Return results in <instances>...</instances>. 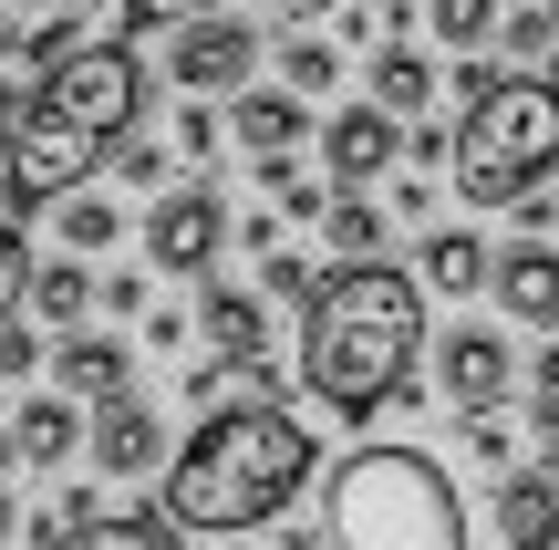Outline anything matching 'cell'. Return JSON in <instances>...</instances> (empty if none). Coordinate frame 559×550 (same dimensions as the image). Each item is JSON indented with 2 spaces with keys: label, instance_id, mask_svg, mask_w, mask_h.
<instances>
[{
  "label": "cell",
  "instance_id": "cell-39",
  "mask_svg": "<svg viewBox=\"0 0 559 550\" xmlns=\"http://www.w3.org/2000/svg\"><path fill=\"white\" fill-rule=\"evenodd\" d=\"M280 11H290V21H321V11H342V0H280Z\"/></svg>",
  "mask_w": 559,
  "mask_h": 550
},
{
  "label": "cell",
  "instance_id": "cell-18",
  "mask_svg": "<svg viewBox=\"0 0 559 550\" xmlns=\"http://www.w3.org/2000/svg\"><path fill=\"white\" fill-rule=\"evenodd\" d=\"M73 436H83V416L62 406V395H32V406L11 416V457H21V468H62Z\"/></svg>",
  "mask_w": 559,
  "mask_h": 550
},
{
  "label": "cell",
  "instance_id": "cell-4",
  "mask_svg": "<svg viewBox=\"0 0 559 550\" xmlns=\"http://www.w3.org/2000/svg\"><path fill=\"white\" fill-rule=\"evenodd\" d=\"M445 166H456L466 208L539 198V177H559V83L549 73H498L466 104V125L445 136Z\"/></svg>",
  "mask_w": 559,
  "mask_h": 550
},
{
  "label": "cell",
  "instance_id": "cell-24",
  "mask_svg": "<svg viewBox=\"0 0 559 550\" xmlns=\"http://www.w3.org/2000/svg\"><path fill=\"white\" fill-rule=\"evenodd\" d=\"M425 21H436V42H456V52H487L498 0H425Z\"/></svg>",
  "mask_w": 559,
  "mask_h": 550
},
{
  "label": "cell",
  "instance_id": "cell-16",
  "mask_svg": "<svg viewBox=\"0 0 559 550\" xmlns=\"http://www.w3.org/2000/svg\"><path fill=\"white\" fill-rule=\"evenodd\" d=\"M498 530H508V550H549V540H559V478L519 468V478L498 489Z\"/></svg>",
  "mask_w": 559,
  "mask_h": 550
},
{
  "label": "cell",
  "instance_id": "cell-17",
  "mask_svg": "<svg viewBox=\"0 0 559 550\" xmlns=\"http://www.w3.org/2000/svg\"><path fill=\"white\" fill-rule=\"evenodd\" d=\"M415 291H445V302L487 291V239H477V229H436L425 260H415Z\"/></svg>",
  "mask_w": 559,
  "mask_h": 550
},
{
  "label": "cell",
  "instance_id": "cell-33",
  "mask_svg": "<svg viewBox=\"0 0 559 550\" xmlns=\"http://www.w3.org/2000/svg\"><path fill=\"white\" fill-rule=\"evenodd\" d=\"M41 364V332L32 323H0V374H32Z\"/></svg>",
  "mask_w": 559,
  "mask_h": 550
},
{
  "label": "cell",
  "instance_id": "cell-31",
  "mask_svg": "<svg viewBox=\"0 0 559 550\" xmlns=\"http://www.w3.org/2000/svg\"><path fill=\"white\" fill-rule=\"evenodd\" d=\"M498 32H508V52H549V42H559V11H498Z\"/></svg>",
  "mask_w": 559,
  "mask_h": 550
},
{
  "label": "cell",
  "instance_id": "cell-13",
  "mask_svg": "<svg viewBox=\"0 0 559 550\" xmlns=\"http://www.w3.org/2000/svg\"><path fill=\"white\" fill-rule=\"evenodd\" d=\"M218 136H239L249 156H290V145L311 136V115H300V94H280V83H239V104H228Z\"/></svg>",
  "mask_w": 559,
  "mask_h": 550
},
{
  "label": "cell",
  "instance_id": "cell-3",
  "mask_svg": "<svg viewBox=\"0 0 559 550\" xmlns=\"http://www.w3.org/2000/svg\"><path fill=\"white\" fill-rule=\"evenodd\" d=\"M290 550H466V499L425 447H353Z\"/></svg>",
  "mask_w": 559,
  "mask_h": 550
},
{
  "label": "cell",
  "instance_id": "cell-5",
  "mask_svg": "<svg viewBox=\"0 0 559 550\" xmlns=\"http://www.w3.org/2000/svg\"><path fill=\"white\" fill-rule=\"evenodd\" d=\"M135 104H145L135 42H83L73 62H52V73L32 83V115L41 125H73L83 145H124V136H135Z\"/></svg>",
  "mask_w": 559,
  "mask_h": 550
},
{
  "label": "cell",
  "instance_id": "cell-41",
  "mask_svg": "<svg viewBox=\"0 0 559 550\" xmlns=\"http://www.w3.org/2000/svg\"><path fill=\"white\" fill-rule=\"evenodd\" d=\"M0 11H32V0H0Z\"/></svg>",
  "mask_w": 559,
  "mask_h": 550
},
{
  "label": "cell",
  "instance_id": "cell-38",
  "mask_svg": "<svg viewBox=\"0 0 559 550\" xmlns=\"http://www.w3.org/2000/svg\"><path fill=\"white\" fill-rule=\"evenodd\" d=\"M528 385H539V395H559V343L539 353V364H528Z\"/></svg>",
  "mask_w": 559,
  "mask_h": 550
},
{
  "label": "cell",
  "instance_id": "cell-10",
  "mask_svg": "<svg viewBox=\"0 0 559 550\" xmlns=\"http://www.w3.org/2000/svg\"><path fill=\"white\" fill-rule=\"evenodd\" d=\"M321 166H332L342 198H353V187H373L383 166H404V125L373 115V104H342V115L321 125Z\"/></svg>",
  "mask_w": 559,
  "mask_h": 550
},
{
  "label": "cell",
  "instance_id": "cell-2",
  "mask_svg": "<svg viewBox=\"0 0 559 550\" xmlns=\"http://www.w3.org/2000/svg\"><path fill=\"white\" fill-rule=\"evenodd\" d=\"M425 353V291L394 260H353L332 281H311L300 302V385L332 416H383L394 395H415Z\"/></svg>",
  "mask_w": 559,
  "mask_h": 550
},
{
  "label": "cell",
  "instance_id": "cell-25",
  "mask_svg": "<svg viewBox=\"0 0 559 550\" xmlns=\"http://www.w3.org/2000/svg\"><path fill=\"white\" fill-rule=\"evenodd\" d=\"M207 11H228V0H115V21H124L115 42H135V32H187V21H207Z\"/></svg>",
  "mask_w": 559,
  "mask_h": 550
},
{
  "label": "cell",
  "instance_id": "cell-35",
  "mask_svg": "<svg viewBox=\"0 0 559 550\" xmlns=\"http://www.w3.org/2000/svg\"><path fill=\"white\" fill-rule=\"evenodd\" d=\"M528 426H539V478H559V395L528 406Z\"/></svg>",
  "mask_w": 559,
  "mask_h": 550
},
{
  "label": "cell",
  "instance_id": "cell-27",
  "mask_svg": "<svg viewBox=\"0 0 559 550\" xmlns=\"http://www.w3.org/2000/svg\"><path fill=\"white\" fill-rule=\"evenodd\" d=\"M332 42H311V32H300V42H280V73H290V94H321V83H332Z\"/></svg>",
  "mask_w": 559,
  "mask_h": 550
},
{
  "label": "cell",
  "instance_id": "cell-43",
  "mask_svg": "<svg viewBox=\"0 0 559 550\" xmlns=\"http://www.w3.org/2000/svg\"><path fill=\"white\" fill-rule=\"evenodd\" d=\"M549 550H559V540H549Z\"/></svg>",
  "mask_w": 559,
  "mask_h": 550
},
{
  "label": "cell",
  "instance_id": "cell-40",
  "mask_svg": "<svg viewBox=\"0 0 559 550\" xmlns=\"http://www.w3.org/2000/svg\"><path fill=\"white\" fill-rule=\"evenodd\" d=\"M0 540H11V499H0Z\"/></svg>",
  "mask_w": 559,
  "mask_h": 550
},
{
  "label": "cell",
  "instance_id": "cell-29",
  "mask_svg": "<svg viewBox=\"0 0 559 550\" xmlns=\"http://www.w3.org/2000/svg\"><path fill=\"white\" fill-rule=\"evenodd\" d=\"M260 291H270V302H311V260H300V249H270V260H260Z\"/></svg>",
  "mask_w": 559,
  "mask_h": 550
},
{
  "label": "cell",
  "instance_id": "cell-9",
  "mask_svg": "<svg viewBox=\"0 0 559 550\" xmlns=\"http://www.w3.org/2000/svg\"><path fill=\"white\" fill-rule=\"evenodd\" d=\"M436 385L456 395V416H498V395L519 385V353H508V332L456 323V332L436 343Z\"/></svg>",
  "mask_w": 559,
  "mask_h": 550
},
{
  "label": "cell",
  "instance_id": "cell-30",
  "mask_svg": "<svg viewBox=\"0 0 559 550\" xmlns=\"http://www.w3.org/2000/svg\"><path fill=\"white\" fill-rule=\"evenodd\" d=\"M104 156H115V177H124V187H156V177H166V145H145V136L104 145Z\"/></svg>",
  "mask_w": 559,
  "mask_h": 550
},
{
  "label": "cell",
  "instance_id": "cell-23",
  "mask_svg": "<svg viewBox=\"0 0 559 550\" xmlns=\"http://www.w3.org/2000/svg\"><path fill=\"white\" fill-rule=\"evenodd\" d=\"M115 198H94V187H83V198H62V260H83V249H115Z\"/></svg>",
  "mask_w": 559,
  "mask_h": 550
},
{
  "label": "cell",
  "instance_id": "cell-7",
  "mask_svg": "<svg viewBox=\"0 0 559 550\" xmlns=\"http://www.w3.org/2000/svg\"><path fill=\"white\" fill-rule=\"evenodd\" d=\"M249 73H260V32H249L239 11H207V21H187V32L166 42V83H187V104L239 94Z\"/></svg>",
  "mask_w": 559,
  "mask_h": 550
},
{
  "label": "cell",
  "instance_id": "cell-32",
  "mask_svg": "<svg viewBox=\"0 0 559 550\" xmlns=\"http://www.w3.org/2000/svg\"><path fill=\"white\" fill-rule=\"evenodd\" d=\"M166 145H177V156H218V115H207V104H187V115H177V136H166Z\"/></svg>",
  "mask_w": 559,
  "mask_h": 550
},
{
  "label": "cell",
  "instance_id": "cell-8",
  "mask_svg": "<svg viewBox=\"0 0 559 550\" xmlns=\"http://www.w3.org/2000/svg\"><path fill=\"white\" fill-rule=\"evenodd\" d=\"M218 249H228V208L207 198V187H166V198L145 208V260L156 270H187V281H198Z\"/></svg>",
  "mask_w": 559,
  "mask_h": 550
},
{
  "label": "cell",
  "instance_id": "cell-20",
  "mask_svg": "<svg viewBox=\"0 0 559 550\" xmlns=\"http://www.w3.org/2000/svg\"><path fill=\"white\" fill-rule=\"evenodd\" d=\"M425 104H436V62H425L415 42L373 52V115H425Z\"/></svg>",
  "mask_w": 559,
  "mask_h": 550
},
{
  "label": "cell",
  "instance_id": "cell-1",
  "mask_svg": "<svg viewBox=\"0 0 559 550\" xmlns=\"http://www.w3.org/2000/svg\"><path fill=\"white\" fill-rule=\"evenodd\" d=\"M321 468V436L300 426L290 406H270V395H249V406H218L198 436L177 447V468H166V530H207V540H239V530H270L280 510H290L300 489H311Z\"/></svg>",
  "mask_w": 559,
  "mask_h": 550
},
{
  "label": "cell",
  "instance_id": "cell-36",
  "mask_svg": "<svg viewBox=\"0 0 559 550\" xmlns=\"http://www.w3.org/2000/svg\"><path fill=\"white\" fill-rule=\"evenodd\" d=\"M104 312H145V270H115V281H94Z\"/></svg>",
  "mask_w": 559,
  "mask_h": 550
},
{
  "label": "cell",
  "instance_id": "cell-34",
  "mask_svg": "<svg viewBox=\"0 0 559 550\" xmlns=\"http://www.w3.org/2000/svg\"><path fill=\"white\" fill-rule=\"evenodd\" d=\"M21 125H32V83H0V156L21 145Z\"/></svg>",
  "mask_w": 559,
  "mask_h": 550
},
{
  "label": "cell",
  "instance_id": "cell-14",
  "mask_svg": "<svg viewBox=\"0 0 559 550\" xmlns=\"http://www.w3.org/2000/svg\"><path fill=\"white\" fill-rule=\"evenodd\" d=\"M198 332L228 353V364H260V353H270V302H260V291H239V281H207Z\"/></svg>",
  "mask_w": 559,
  "mask_h": 550
},
{
  "label": "cell",
  "instance_id": "cell-21",
  "mask_svg": "<svg viewBox=\"0 0 559 550\" xmlns=\"http://www.w3.org/2000/svg\"><path fill=\"white\" fill-rule=\"evenodd\" d=\"M52 550H177V530H166L156 510H94L73 540H52Z\"/></svg>",
  "mask_w": 559,
  "mask_h": 550
},
{
  "label": "cell",
  "instance_id": "cell-22",
  "mask_svg": "<svg viewBox=\"0 0 559 550\" xmlns=\"http://www.w3.org/2000/svg\"><path fill=\"white\" fill-rule=\"evenodd\" d=\"M383 229H394V219H383L373 198H332V208H321V239L342 249V270H353V260H373V249H383Z\"/></svg>",
  "mask_w": 559,
  "mask_h": 550
},
{
  "label": "cell",
  "instance_id": "cell-12",
  "mask_svg": "<svg viewBox=\"0 0 559 550\" xmlns=\"http://www.w3.org/2000/svg\"><path fill=\"white\" fill-rule=\"evenodd\" d=\"M52 374H62V406H115V395L135 385V353H124L115 332H62Z\"/></svg>",
  "mask_w": 559,
  "mask_h": 550
},
{
  "label": "cell",
  "instance_id": "cell-26",
  "mask_svg": "<svg viewBox=\"0 0 559 550\" xmlns=\"http://www.w3.org/2000/svg\"><path fill=\"white\" fill-rule=\"evenodd\" d=\"M21 291H32V239L0 219V323H21Z\"/></svg>",
  "mask_w": 559,
  "mask_h": 550
},
{
  "label": "cell",
  "instance_id": "cell-28",
  "mask_svg": "<svg viewBox=\"0 0 559 550\" xmlns=\"http://www.w3.org/2000/svg\"><path fill=\"white\" fill-rule=\"evenodd\" d=\"M83 42H94L83 21H41V32L21 42V52H32V73H52V62H73V52H83Z\"/></svg>",
  "mask_w": 559,
  "mask_h": 550
},
{
  "label": "cell",
  "instance_id": "cell-37",
  "mask_svg": "<svg viewBox=\"0 0 559 550\" xmlns=\"http://www.w3.org/2000/svg\"><path fill=\"white\" fill-rule=\"evenodd\" d=\"M466 447H477L487 468H508V426H498V416H466Z\"/></svg>",
  "mask_w": 559,
  "mask_h": 550
},
{
  "label": "cell",
  "instance_id": "cell-42",
  "mask_svg": "<svg viewBox=\"0 0 559 550\" xmlns=\"http://www.w3.org/2000/svg\"><path fill=\"white\" fill-rule=\"evenodd\" d=\"M0 52H11V21H0Z\"/></svg>",
  "mask_w": 559,
  "mask_h": 550
},
{
  "label": "cell",
  "instance_id": "cell-11",
  "mask_svg": "<svg viewBox=\"0 0 559 550\" xmlns=\"http://www.w3.org/2000/svg\"><path fill=\"white\" fill-rule=\"evenodd\" d=\"M487 291H498V312H508V323L559 332V249H539V239L498 249V260H487Z\"/></svg>",
  "mask_w": 559,
  "mask_h": 550
},
{
  "label": "cell",
  "instance_id": "cell-6",
  "mask_svg": "<svg viewBox=\"0 0 559 550\" xmlns=\"http://www.w3.org/2000/svg\"><path fill=\"white\" fill-rule=\"evenodd\" d=\"M104 166V145H83L73 125H21V145L0 156V198H11V219H32V208H62V198H83V177Z\"/></svg>",
  "mask_w": 559,
  "mask_h": 550
},
{
  "label": "cell",
  "instance_id": "cell-15",
  "mask_svg": "<svg viewBox=\"0 0 559 550\" xmlns=\"http://www.w3.org/2000/svg\"><path fill=\"white\" fill-rule=\"evenodd\" d=\"M156 406H135V395H115V406H94V468L104 478H145L156 468Z\"/></svg>",
  "mask_w": 559,
  "mask_h": 550
},
{
  "label": "cell",
  "instance_id": "cell-19",
  "mask_svg": "<svg viewBox=\"0 0 559 550\" xmlns=\"http://www.w3.org/2000/svg\"><path fill=\"white\" fill-rule=\"evenodd\" d=\"M21 312H41L52 332H73L83 312H94V270H83V260H32V291H21Z\"/></svg>",
  "mask_w": 559,
  "mask_h": 550
}]
</instances>
